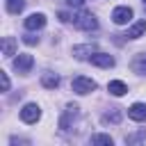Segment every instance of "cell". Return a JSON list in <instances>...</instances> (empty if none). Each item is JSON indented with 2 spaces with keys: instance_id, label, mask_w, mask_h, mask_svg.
Wrapping results in <instances>:
<instances>
[{
  "instance_id": "cell-7",
  "label": "cell",
  "mask_w": 146,
  "mask_h": 146,
  "mask_svg": "<svg viewBox=\"0 0 146 146\" xmlns=\"http://www.w3.org/2000/svg\"><path fill=\"white\" fill-rule=\"evenodd\" d=\"M96 52V46L94 43H84V46H73V57L75 59H89L91 55Z\"/></svg>"
},
{
  "instance_id": "cell-15",
  "label": "cell",
  "mask_w": 146,
  "mask_h": 146,
  "mask_svg": "<svg viewBox=\"0 0 146 146\" xmlns=\"http://www.w3.org/2000/svg\"><path fill=\"white\" fill-rule=\"evenodd\" d=\"M5 5L9 14H21L25 9V0H5Z\"/></svg>"
},
{
  "instance_id": "cell-10",
  "label": "cell",
  "mask_w": 146,
  "mask_h": 146,
  "mask_svg": "<svg viewBox=\"0 0 146 146\" xmlns=\"http://www.w3.org/2000/svg\"><path fill=\"white\" fill-rule=\"evenodd\" d=\"M41 84H43L46 89H55V87H59V75L52 73V71H46V73L41 75Z\"/></svg>"
},
{
  "instance_id": "cell-23",
  "label": "cell",
  "mask_w": 146,
  "mask_h": 146,
  "mask_svg": "<svg viewBox=\"0 0 146 146\" xmlns=\"http://www.w3.org/2000/svg\"><path fill=\"white\" fill-rule=\"evenodd\" d=\"M144 2H146V0H144Z\"/></svg>"
},
{
  "instance_id": "cell-11",
  "label": "cell",
  "mask_w": 146,
  "mask_h": 146,
  "mask_svg": "<svg viewBox=\"0 0 146 146\" xmlns=\"http://www.w3.org/2000/svg\"><path fill=\"white\" fill-rule=\"evenodd\" d=\"M132 71L139 73V75H146V52L135 55V59H132Z\"/></svg>"
},
{
  "instance_id": "cell-6",
  "label": "cell",
  "mask_w": 146,
  "mask_h": 146,
  "mask_svg": "<svg viewBox=\"0 0 146 146\" xmlns=\"http://www.w3.org/2000/svg\"><path fill=\"white\" fill-rule=\"evenodd\" d=\"M130 18H132V9L130 7H116L112 11V21L116 25H125V23H130Z\"/></svg>"
},
{
  "instance_id": "cell-5",
  "label": "cell",
  "mask_w": 146,
  "mask_h": 146,
  "mask_svg": "<svg viewBox=\"0 0 146 146\" xmlns=\"http://www.w3.org/2000/svg\"><path fill=\"white\" fill-rule=\"evenodd\" d=\"M89 62H91L94 66H100V68H112V66H114V57L107 55V52H94V55L89 57Z\"/></svg>"
},
{
  "instance_id": "cell-21",
  "label": "cell",
  "mask_w": 146,
  "mask_h": 146,
  "mask_svg": "<svg viewBox=\"0 0 146 146\" xmlns=\"http://www.w3.org/2000/svg\"><path fill=\"white\" fill-rule=\"evenodd\" d=\"M59 21H62V23H68V21H71V16H68L66 11H59Z\"/></svg>"
},
{
  "instance_id": "cell-3",
  "label": "cell",
  "mask_w": 146,
  "mask_h": 146,
  "mask_svg": "<svg viewBox=\"0 0 146 146\" xmlns=\"http://www.w3.org/2000/svg\"><path fill=\"white\" fill-rule=\"evenodd\" d=\"M39 119H41V110H39L36 103H27V105L21 110V121H25V123H36Z\"/></svg>"
},
{
  "instance_id": "cell-18",
  "label": "cell",
  "mask_w": 146,
  "mask_h": 146,
  "mask_svg": "<svg viewBox=\"0 0 146 146\" xmlns=\"http://www.w3.org/2000/svg\"><path fill=\"white\" fill-rule=\"evenodd\" d=\"M125 141H128V144H137V141H146V128H144V130H139L137 135H128V137H125Z\"/></svg>"
},
{
  "instance_id": "cell-4",
  "label": "cell",
  "mask_w": 146,
  "mask_h": 146,
  "mask_svg": "<svg viewBox=\"0 0 146 146\" xmlns=\"http://www.w3.org/2000/svg\"><path fill=\"white\" fill-rule=\"evenodd\" d=\"M32 66H34V57L27 55V52H21V55L14 59V68H16L18 73H30Z\"/></svg>"
},
{
  "instance_id": "cell-16",
  "label": "cell",
  "mask_w": 146,
  "mask_h": 146,
  "mask_svg": "<svg viewBox=\"0 0 146 146\" xmlns=\"http://www.w3.org/2000/svg\"><path fill=\"white\" fill-rule=\"evenodd\" d=\"M14 50H16V41H14L11 36H5V39H2V55H5V57H11Z\"/></svg>"
},
{
  "instance_id": "cell-19",
  "label": "cell",
  "mask_w": 146,
  "mask_h": 146,
  "mask_svg": "<svg viewBox=\"0 0 146 146\" xmlns=\"http://www.w3.org/2000/svg\"><path fill=\"white\" fill-rule=\"evenodd\" d=\"M23 41H25L27 46H34V43H39V36H34V34H25Z\"/></svg>"
},
{
  "instance_id": "cell-13",
  "label": "cell",
  "mask_w": 146,
  "mask_h": 146,
  "mask_svg": "<svg viewBox=\"0 0 146 146\" xmlns=\"http://www.w3.org/2000/svg\"><path fill=\"white\" fill-rule=\"evenodd\" d=\"M144 32H146V21H137V23L128 30V34H125V36H128V39H139Z\"/></svg>"
},
{
  "instance_id": "cell-14",
  "label": "cell",
  "mask_w": 146,
  "mask_h": 146,
  "mask_svg": "<svg viewBox=\"0 0 146 146\" xmlns=\"http://www.w3.org/2000/svg\"><path fill=\"white\" fill-rule=\"evenodd\" d=\"M107 91H110L112 96H123V94L128 91V87H125L121 80H112V82L107 84Z\"/></svg>"
},
{
  "instance_id": "cell-12",
  "label": "cell",
  "mask_w": 146,
  "mask_h": 146,
  "mask_svg": "<svg viewBox=\"0 0 146 146\" xmlns=\"http://www.w3.org/2000/svg\"><path fill=\"white\" fill-rule=\"evenodd\" d=\"M121 116H123V112L119 107H112L110 112L103 114V123H121Z\"/></svg>"
},
{
  "instance_id": "cell-17",
  "label": "cell",
  "mask_w": 146,
  "mask_h": 146,
  "mask_svg": "<svg viewBox=\"0 0 146 146\" xmlns=\"http://www.w3.org/2000/svg\"><path fill=\"white\" fill-rule=\"evenodd\" d=\"M91 144H107V146H112L114 139L110 135H91Z\"/></svg>"
},
{
  "instance_id": "cell-2",
  "label": "cell",
  "mask_w": 146,
  "mask_h": 146,
  "mask_svg": "<svg viewBox=\"0 0 146 146\" xmlns=\"http://www.w3.org/2000/svg\"><path fill=\"white\" fill-rule=\"evenodd\" d=\"M71 89L78 94V96H84V94H91L96 89V82L91 78H84V75H78L71 80Z\"/></svg>"
},
{
  "instance_id": "cell-9",
  "label": "cell",
  "mask_w": 146,
  "mask_h": 146,
  "mask_svg": "<svg viewBox=\"0 0 146 146\" xmlns=\"http://www.w3.org/2000/svg\"><path fill=\"white\" fill-rule=\"evenodd\" d=\"M128 116L132 121H146V105L144 103H135L130 110H128Z\"/></svg>"
},
{
  "instance_id": "cell-8",
  "label": "cell",
  "mask_w": 146,
  "mask_h": 146,
  "mask_svg": "<svg viewBox=\"0 0 146 146\" xmlns=\"http://www.w3.org/2000/svg\"><path fill=\"white\" fill-rule=\"evenodd\" d=\"M43 25H46V16L43 14H30L25 18V27L27 30H41Z\"/></svg>"
},
{
  "instance_id": "cell-1",
  "label": "cell",
  "mask_w": 146,
  "mask_h": 146,
  "mask_svg": "<svg viewBox=\"0 0 146 146\" xmlns=\"http://www.w3.org/2000/svg\"><path fill=\"white\" fill-rule=\"evenodd\" d=\"M73 23H75V27H80V30H84V32L98 30V21H96V16H94L91 11H80Z\"/></svg>"
},
{
  "instance_id": "cell-22",
  "label": "cell",
  "mask_w": 146,
  "mask_h": 146,
  "mask_svg": "<svg viewBox=\"0 0 146 146\" xmlns=\"http://www.w3.org/2000/svg\"><path fill=\"white\" fill-rule=\"evenodd\" d=\"M66 2H68V7H82L84 0H66Z\"/></svg>"
},
{
  "instance_id": "cell-20",
  "label": "cell",
  "mask_w": 146,
  "mask_h": 146,
  "mask_svg": "<svg viewBox=\"0 0 146 146\" xmlns=\"http://www.w3.org/2000/svg\"><path fill=\"white\" fill-rule=\"evenodd\" d=\"M0 80H2V91H9V78L5 71H0Z\"/></svg>"
}]
</instances>
